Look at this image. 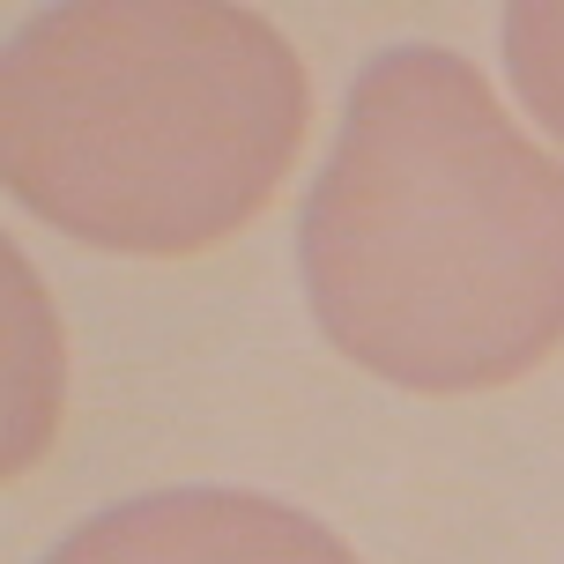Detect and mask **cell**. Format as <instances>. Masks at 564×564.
<instances>
[{
	"mask_svg": "<svg viewBox=\"0 0 564 564\" xmlns=\"http://www.w3.org/2000/svg\"><path fill=\"white\" fill-rule=\"evenodd\" d=\"M319 335L409 394H490L564 341V164L453 45H379L297 208Z\"/></svg>",
	"mask_w": 564,
	"mask_h": 564,
	"instance_id": "1",
	"label": "cell"
},
{
	"mask_svg": "<svg viewBox=\"0 0 564 564\" xmlns=\"http://www.w3.org/2000/svg\"><path fill=\"white\" fill-rule=\"evenodd\" d=\"M312 127L297 45L230 0H59L0 59V178L97 253H216Z\"/></svg>",
	"mask_w": 564,
	"mask_h": 564,
	"instance_id": "2",
	"label": "cell"
},
{
	"mask_svg": "<svg viewBox=\"0 0 564 564\" xmlns=\"http://www.w3.org/2000/svg\"><path fill=\"white\" fill-rule=\"evenodd\" d=\"M37 564H365V557L305 506L194 482V490H149V498H119V506L89 512Z\"/></svg>",
	"mask_w": 564,
	"mask_h": 564,
	"instance_id": "3",
	"label": "cell"
},
{
	"mask_svg": "<svg viewBox=\"0 0 564 564\" xmlns=\"http://www.w3.org/2000/svg\"><path fill=\"white\" fill-rule=\"evenodd\" d=\"M8 476H23L59 431V394H67V349L59 319L45 305V282L15 246H8Z\"/></svg>",
	"mask_w": 564,
	"mask_h": 564,
	"instance_id": "4",
	"label": "cell"
},
{
	"mask_svg": "<svg viewBox=\"0 0 564 564\" xmlns=\"http://www.w3.org/2000/svg\"><path fill=\"white\" fill-rule=\"evenodd\" d=\"M498 53L520 105L564 141V0H512L498 23Z\"/></svg>",
	"mask_w": 564,
	"mask_h": 564,
	"instance_id": "5",
	"label": "cell"
}]
</instances>
